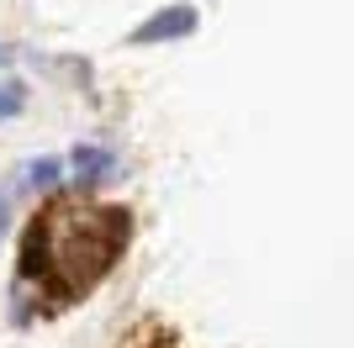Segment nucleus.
<instances>
[{
    "label": "nucleus",
    "instance_id": "39448f33",
    "mask_svg": "<svg viewBox=\"0 0 354 348\" xmlns=\"http://www.w3.org/2000/svg\"><path fill=\"white\" fill-rule=\"evenodd\" d=\"M21 106H27V90L16 85V79H6V85H0V122H6V116H16Z\"/></svg>",
    "mask_w": 354,
    "mask_h": 348
},
{
    "label": "nucleus",
    "instance_id": "f03ea898",
    "mask_svg": "<svg viewBox=\"0 0 354 348\" xmlns=\"http://www.w3.org/2000/svg\"><path fill=\"white\" fill-rule=\"evenodd\" d=\"M196 32V11L191 6H169V11H159V16H148L143 27L133 32V43L143 48V43H169V37H191Z\"/></svg>",
    "mask_w": 354,
    "mask_h": 348
},
{
    "label": "nucleus",
    "instance_id": "423d86ee",
    "mask_svg": "<svg viewBox=\"0 0 354 348\" xmlns=\"http://www.w3.org/2000/svg\"><path fill=\"white\" fill-rule=\"evenodd\" d=\"M0 64H11V48H0Z\"/></svg>",
    "mask_w": 354,
    "mask_h": 348
},
{
    "label": "nucleus",
    "instance_id": "20e7f679",
    "mask_svg": "<svg viewBox=\"0 0 354 348\" xmlns=\"http://www.w3.org/2000/svg\"><path fill=\"white\" fill-rule=\"evenodd\" d=\"M74 169H85V180H101V169H111V159L95 153V148H80V153H74Z\"/></svg>",
    "mask_w": 354,
    "mask_h": 348
},
{
    "label": "nucleus",
    "instance_id": "f257e3e1",
    "mask_svg": "<svg viewBox=\"0 0 354 348\" xmlns=\"http://www.w3.org/2000/svg\"><path fill=\"white\" fill-rule=\"evenodd\" d=\"M127 243V217L101 211V206H53L37 227H32L27 253L43 259L59 290H85L111 269L117 248Z\"/></svg>",
    "mask_w": 354,
    "mask_h": 348
},
{
    "label": "nucleus",
    "instance_id": "7ed1b4c3",
    "mask_svg": "<svg viewBox=\"0 0 354 348\" xmlns=\"http://www.w3.org/2000/svg\"><path fill=\"white\" fill-rule=\"evenodd\" d=\"M53 180H59V159H37V164L21 169V180H16L11 190H43V185H53Z\"/></svg>",
    "mask_w": 354,
    "mask_h": 348
}]
</instances>
